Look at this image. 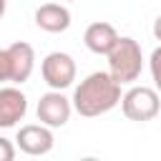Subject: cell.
Segmentation results:
<instances>
[{"mask_svg": "<svg viewBox=\"0 0 161 161\" xmlns=\"http://www.w3.org/2000/svg\"><path fill=\"white\" fill-rule=\"evenodd\" d=\"M118 101H121V83H116L108 75V70H96L75 86L70 106L80 116L93 118V116H101L116 108Z\"/></svg>", "mask_w": 161, "mask_h": 161, "instance_id": "1", "label": "cell"}, {"mask_svg": "<svg viewBox=\"0 0 161 161\" xmlns=\"http://www.w3.org/2000/svg\"><path fill=\"white\" fill-rule=\"evenodd\" d=\"M108 58V75L121 83V86H128L133 80L141 78V70H143V53H141V45L138 40L128 38V35H118L113 48L106 53Z\"/></svg>", "mask_w": 161, "mask_h": 161, "instance_id": "2", "label": "cell"}, {"mask_svg": "<svg viewBox=\"0 0 161 161\" xmlns=\"http://www.w3.org/2000/svg\"><path fill=\"white\" fill-rule=\"evenodd\" d=\"M121 111L128 121H136V123H143V121H151L158 116V108H161V101H158V93L148 86H133L128 88L123 96H121Z\"/></svg>", "mask_w": 161, "mask_h": 161, "instance_id": "3", "label": "cell"}, {"mask_svg": "<svg viewBox=\"0 0 161 161\" xmlns=\"http://www.w3.org/2000/svg\"><path fill=\"white\" fill-rule=\"evenodd\" d=\"M40 75L43 80L53 88V91H63L68 86H73L75 80V60L68 55V53H60V50H53L43 58L40 63Z\"/></svg>", "mask_w": 161, "mask_h": 161, "instance_id": "4", "label": "cell"}, {"mask_svg": "<svg viewBox=\"0 0 161 161\" xmlns=\"http://www.w3.org/2000/svg\"><path fill=\"white\" fill-rule=\"evenodd\" d=\"M35 113H38V121H40L43 126H48V128H60V126H65V123L70 121L73 106H70V98L63 96V91H53V88H50L48 93L40 96Z\"/></svg>", "mask_w": 161, "mask_h": 161, "instance_id": "5", "label": "cell"}, {"mask_svg": "<svg viewBox=\"0 0 161 161\" xmlns=\"http://www.w3.org/2000/svg\"><path fill=\"white\" fill-rule=\"evenodd\" d=\"M15 143L28 156H45L53 148L55 138H53V131L48 126H43V123H28V126H20L18 128Z\"/></svg>", "mask_w": 161, "mask_h": 161, "instance_id": "6", "label": "cell"}, {"mask_svg": "<svg viewBox=\"0 0 161 161\" xmlns=\"http://www.w3.org/2000/svg\"><path fill=\"white\" fill-rule=\"evenodd\" d=\"M8 53V68H10V78L13 83H25L30 75H33V68H35V50L30 43H13L5 48Z\"/></svg>", "mask_w": 161, "mask_h": 161, "instance_id": "7", "label": "cell"}, {"mask_svg": "<svg viewBox=\"0 0 161 161\" xmlns=\"http://www.w3.org/2000/svg\"><path fill=\"white\" fill-rule=\"evenodd\" d=\"M28 113V98L20 88H0V128H13Z\"/></svg>", "mask_w": 161, "mask_h": 161, "instance_id": "8", "label": "cell"}, {"mask_svg": "<svg viewBox=\"0 0 161 161\" xmlns=\"http://www.w3.org/2000/svg\"><path fill=\"white\" fill-rule=\"evenodd\" d=\"M35 25L45 33H63L70 28V10L60 3H45L35 10Z\"/></svg>", "mask_w": 161, "mask_h": 161, "instance_id": "9", "label": "cell"}, {"mask_svg": "<svg viewBox=\"0 0 161 161\" xmlns=\"http://www.w3.org/2000/svg\"><path fill=\"white\" fill-rule=\"evenodd\" d=\"M116 38H118L116 28H113L111 23H103V20L91 23V25L86 28V33H83V43H86V48H88L91 53H96V55H106V53L113 48Z\"/></svg>", "mask_w": 161, "mask_h": 161, "instance_id": "10", "label": "cell"}, {"mask_svg": "<svg viewBox=\"0 0 161 161\" xmlns=\"http://www.w3.org/2000/svg\"><path fill=\"white\" fill-rule=\"evenodd\" d=\"M13 158H15V146H13V141H8V138L0 136V161H13Z\"/></svg>", "mask_w": 161, "mask_h": 161, "instance_id": "11", "label": "cell"}, {"mask_svg": "<svg viewBox=\"0 0 161 161\" xmlns=\"http://www.w3.org/2000/svg\"><path fill=\"white\" fill-rule=\"evenodd\" d=\"M10 78V68H8V53L5 48H0V83Z\"/></svg>", "mask_w": 161, "mask_h": 161, "instance_id": "12", "label": "cell"}, {"mask_svg": "<svg viewBox=\"0 0 161 161\" xmlns=\"http://www.w3.org/2000/svg\"><path fill=\"white\" fill-rule=\"evenodd\" d=\"M5 15V0H0V18Z\"/></svg>", "mask_w": 161, "mask_h": 161, "instance_id": "13", "label": "cell"}]
</instances>
